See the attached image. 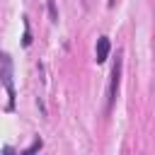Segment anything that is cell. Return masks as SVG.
Segmentation results:
<instances>
[{"mask_svg": "<svg viewBox=\"0 0 155 155\" xmlns=\"http://www.w3.org/2000/svg\"><path fill=\"white\" fill-rule=\"evenodd\" d=\"M22 46H31V29H29V19L24 17V36H22Z\"/></svg>", "mask_w": 155, "mask_h": 155, "instance_id": "277c9868", "label": "cell"}, {"mask_svg": "<svg viewBox=\"0 0 155 155\" xmlns=\"http://www.w3.org/2000/svg\"><path fill=\"white\" fill-rule=\"evenodd\" d=\"M48 15H51V22H58V10H56V0H48Z\"/></svg>", "mask_w": 155, "mask_h": 155, "instance_id": "8992f818", "label": "cell"}, {"mask_svg": "<svg viewBox=\"0 0 155 155\" xmlns=\"http://www.w3.org/2000/svg\"><path fill=\"white\" fill-rule=\"evenodd\" d=\"M41 148H44V140H41V138H34V143H31V145L24 150V155H29V153H36V150H41Z\"/></svg>", "mask_w": 155, "mask_h": 155, "instance_id": "5b68a950", "label": "cell"}, {"mask_svg": "<svg viewBox=\"0 0 155 155\" xmlns=\"http://www.w3.org/2000/svg\"><path fill=\"white\" fill-rule=\"evenodd\" d=\"M0 82L7 90V111L15 109V65H12V56L7 51H0Z\"/></svg>", "mask_w": 155, "mask_h": 155, "instance_id": "6da1fadb", "label": "cell"}, {"mask_svg": "<svg viewBox=\"0 0 155 155\" xmlns=\"http://www.w3.org/2000/svg\"><path fill=\"white\" fill-rule=\"evenodd\" d=\"M109 51H111V41H109L107 36H99V39H97V48H94L97 63H104V61L109 58Z\"/></svg>", "mask_w": 155, "mask_h": 155, "instance_id": "3957f363", "label": "cell"}, {"mask_svg": "<svg viewBox=\"0 0 155 155\" xmlns=\"http://www.w3.org/2000/svg\"><path fill=\"white\" fill-rule=\"evenodd\" d=\"M119 85H121V51L116 53V63L111 68V80H109V97H107V109L114 107L116 94H119Z\"/></svg>", "mask_w": 155, "mask_h": 155, "instance_id": "7a4b0ae2", "label": "cell"}]
</instances>
